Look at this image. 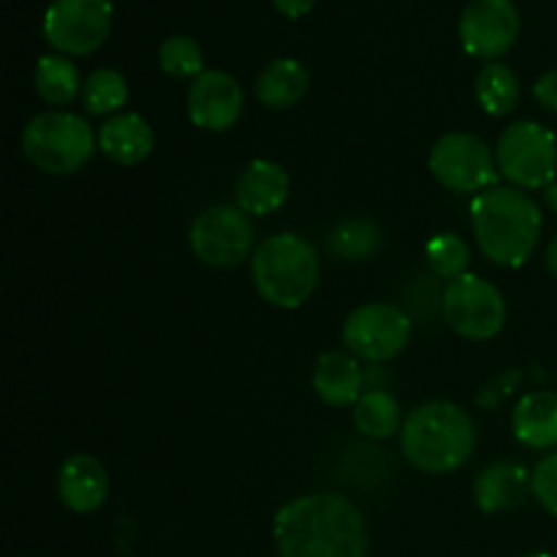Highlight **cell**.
I'll return each instance as SVG.
<instances>
[{
  "label": "cell",
  "instance_id": "1",
  "mask_svg": "<svg viewBox=\"0 0 557 557\" xmlns=\"http://www.w3.org/2000/svg\"><path fill=\"white\" fill-rule=\"evenodd\" d=\"M281 557H364L368 525L351 498L310 493L283 506L272 522Z\"/></svg>",
  "mask_w": 557,
  "mask_h": 557
},
{
  "label": "cell",
  "instance_id": "2",
  "mask_svg": "<svg viewBox=\"0 0 557 557\" xmlns=\"http://www.w3.org/2000/svg\"><path fill=\"white\" fill-rule=\"evenodd\" d=\"M476 424L471 413L449 400H430L413 408L400 428V451L417 471L451 473L476 451Z\"/></svg>",
  "mask_w": 557,
  "mask_h": 557
},
{
  "label": "cell",
  "instance_id": "3",
  "mask_svg": "<svg viewBox=\"0 0 557 557\" xmlns=\"http://www.w3.org/2000/svg\"><path fill=\"white\" fill-rule=\"evenodd\" d=\"M542 223V207L520 188H487L471 205L479 250L498 267L525 264L539 248Z\"/></svg>",
  "mask_w": 557,
  "mask_h": 557
},
{
  "label": "cell",
  "instance_id": "4",
  "mask_svg": "<svg viewBox=\"0 0 557 557\" xmlns=\"http://www.w3.org/2000/svg\"><path fill=\"white\" fill-rule=\"evenodd\" d=\"M250 277L264 302L294 310L308 302L319 286V250L299 234H272L250 256Z\"/></svg>",
  "mask_w": 557,
  "mask_h": 557
},
{
  "label": "cell",
  "instance_id": "5",
  "mask_svg": "<svg viewBox=\"0 0 557 557\" xmlns=\"http://www.w3.org/2000/svg\"><path fill=\"white\" fill-rule=\"evenodd\" d=\"M22 152L47 174H74L96 152L90 123L74 112H41L22 131Z\"/></svg>",
  "mask_w": 557,
  "mask_h": 557
},
{
  "label": "cell",
  "instance_id": "6",
  "mask_svg": "<svg viewBox=\"0 0 557 557\" xmlns=\"http://www.w3.org/2000/svg\"><path fill=\"white\" fill-rule=\"evenodd\" d=\"M498 172L520 190H544L555 183L557 139L536 120H517L498 136Z\"/></svg>",
  "mask_w": 557,
  "mask_h": 557
},
{
  "label": "cell",
  "instance_id": "7",
  "mask_svg": "<svg viewBox=\"0 0 557 557\" xmlns=\"http://www.w3.org/2000/svg\"><path fill=\"white\" fill-rule=\"evenodd\" d=\"M411 315L392 302L359 305L343 324V346L368 364H384L395 359L411 343Z\"/></svg>",
  "mask_w": 557,
  "mask_h": 557
},
{
  "label": "cell",
  "instance_id": "8",
  "mask_svg": "<svg viewBox=\"0 0 557 557\" xmlns=\"http://www.w3.org/2000/svg\"><path fill=\"white\" fill-rule=\"evenodd\" d=\"M253 223L234 205L207 207L190 223L188 234L196 259L207 267H218V270L243 264L253 253Z\"/></svg>",
  "mask_w": 557,
  "mask_h": 557
},
{
  "label": "cell",
  "instance_id": "9",
  "mask_svg": "<svg viewBox=\"0 0 557 557\" xmlns=\"http://www.w3.org/2000/svg\"><path fill=\"white\" fill-rule=\"evenodd\" d=\"M430 172L455 194H482L498 180V161L479 136L444 134L430 150Z\"/></svg>",
  "mask_w": 557,
  "mask_h": 557
},
{
  "label": "cell",
  "instance_id": "10",
  "mask_svg": "<svg viewBox=\"0 0 557 557\" xmlns=\"http://www.w3.org/2000/svg\"><path fill=\"white\" fill-rule=\"evenodd\" d=\"M444 319L466 341H493L506 324V302L498 286L479 275L446 283Z\"/></svg>",
  "mask_w": 557,
  "mask_h": 557
},
{
  "label": "cell",
  "instance_id": "11",
  "mask_svg": "<svg viewBox=\"0 0 557 557\" xmlns=\"http://www.w3.org/2000/svg\"><path fill=\"white\" fill-rule=\"evenodd\" d=\"M112 30L109 0H52L44 14V38L63 54H90Z\"/></svg>",
  "mask_w": 557,
  "mask_h": 557
},
{
  "label": "cell",
  "instance_id": "12",
  "mask_svg": "<svg viewBox=\"0 0 557 557\" xmlns=\"http://www.w3.org/2000/svg\"><path fill=\"white\" fill-rule=\"evenodd\" d=\"M520 11L511 0H471L460 16L462 49L495 63L520 38Z\"/></svg>",
  "mask_w": 557,
  "mask_h": 557
},
{
  "label": "cell",
  "instance_id": "13",
  "mask_svg": "<svg viewBox=\"0 0 557 557\" xmlns=\"http://www.w3.org/2000/svg\"><path fill=\"white\" fill-rule=\"evenodd\" d=\"M188 120L201 131H228L243 114L245 96L226 71H205L188 87Z\"/></svg>",
  "mask_w": 557,
  "mask_h": 557
},
{
  "label": "cell",
  "instance_id": "14",
  "mask_svg": "<svg viewBox=\"0 0 557 557\" xmlns=\"http://www.w3.org/2000/svg\"><path fill=\"white\" fill-rule=\"evenodd\" d=\"M288 190H292V180H288L286 169L281 163L259 158L243 169L234 196H237V207L245 215L264 218L286 205Z\"/></svg>",
  "mask_w": 557,
  "mask_h": 557
},
{
  "label": "cell",
  "instance_id": "15",
  "mask_svg": "<svg viewBox=\"0 0 557 557\" xmlns=\"http://www.w3.org/2000/svg\"><path fill=\"white\" fill-rule=\"evenodd\" d=\"M58 495L74 515H92L109 495V476L92 455H71L58 471Z\"/></svg>",
  "mask_w": 557,
  "mask_h": 557
},
{
  "label": "cell",
  "instance_id": "16",
  "mask_svg": "<svg viewBox=\"0 0 557 557\" xmlns=\"http://www.w3.org/2000/svg\"><path fill=\"white\" fill-rule=\"evenodd\" d=\"M528 493H533L531 473L515 460L490 462L473 482V500L484 515L517 509L528 498Z\"/></svg>",
  "mask_w": 557,
  "mask_h": 557
},
{
  "label": "cell",
  "instance_id": "17",
  "mask_svg": "<svg viewBox=\"0 0 557 557\" xmlns=\"http://www.w3.org/2000/svg\"><path fill=\"white\" fill-rule=\"evenodd\" d=\"M313 389L326 406H351L368 389L364 368L359 359L348 351H326L321 354L313 368Z\"/></svg>",
  "mask_w": 557,
  "mask_h": 557
},
{
  "label": "cell",
  "instance_id": "18",
  "mask_svg": "<svg viewBox=\"0 0 557 557\" xmlns=\"http://www.w3.org/2000/svg\"><path fill=\"white\" fill-rule=\"evenodd\" d=\"M98 147L120 166H136L152 156L156 134L141 114L120 112L98 128Z\"/></svg>",
  "mask_w": 557,
  "mask_h": 557
},
{
  "label": "cell",
  "instance_id": "19",
  "mask_svg": "<svg viewBox=\"0 0 557 557\" xmlns=\"http://www.w3.org/2000/svg\"><path fill=\"white\" fill-rule=\"evenodd\" d=\"M511 430L520 444L531 449H555L557 446V395L539 389L520 397L511 413Z\"/></svg>",
  "mask_w": 557,
  "mask_h": 557
},
{
  "label": "cell",
  "instance_id": "20",
  "mask_svg": "<svg viewBox=\"0 0 557 557\" xmlns=\"http://www.w3.org/2000/svg\"><path fill=\"white\" fill-rule=\"evenodd\" d=\"M308 92V71L299 60L277 58L256 79V98L267 109H288Z\"/></svg>",
  "mask_w": 557,
  "mask_h": 557
},
{
  "label": "cell",
  "instance_id": "21",
  "mask_svg": "<svg viewBox=\"0 0 557 557\" xmlns=\"http://www.w3.org/2000/svg\"><path fill=\"white\" fill-rule=\"evenodd\" d=\"M354 428L370 441H384L400 433V403L386 389H364V395L354 403Z\"/></svg>",
  "mask_w": 557,
  "mask_h": 557
},
{
  "label": "cell",
  "instance_id": "22",
  "mask_svg": "<svg viewBox=\"0 0 557 557\" xmlns=\"http://www.w3.org/2000/svg\"><path fill=\"white\" fill-rule=\"evenodd\" d=\"M33 85H36L38 98L52 107H65L79 96L85 82H82L79 69L65 54H44L36 65Z\"/></svg>",
  "mask_w": 557,
  "mask_h": 557
},
{
  "label": "cell",
  "instance_id": "23",
  "mask_svg": "<svg viewBox=\"0 0 557 557\" xmlns=\"http://www.w3.org/2000/svg\"><path fill=\"white\" fill-rule=\"evenodd\" d=\"M381 228L370 218H346L326 237V250L335 261H368L381 248Z\"/></svg>",
  "mask_w": 557,
  "mask_h": 557
},
{
  "label": "cell",
  "instance_id": "24",
  "mask_svg": "<svg viewBox=\"0 0 557 557\" xmlns=\"http://www.w3.org/2000/svg\"><path fill=\"white\" fill-rule=\"evenodd\" d=\"M476 98L493 117H506L520 101V79L506 63H487L476 76Z\"/></svg>",
  "mask_w": 557,
  "mask_h": 557
},
{
  "label": "cell",
  "instance_id": "25",
  "mask_svg": "<svg viewBox=\"0 0 557 557\" xmlns=\"http://www.w3.org/2000/svg\"><path fill=\"white\" fill-rule=\"evenodd\" d=\"M82 103H85L87 114H96V117L112 114L114 117V112L128 103V82L114 69L92 71L82 85Z\"/></svg>",
  "mask_w": 557,
  "mask_h": 557
},
{
  "label": "cell",
  "instance_id": "26",
  "mask_svg": "<svg viewBox=\"0 0 557 557\" xmlns=\"http://www.w3.org/2000/svg\"><path fill=\"white\" fill-rule=\"evenodd\" d=\"M158 63L172 79H190L205 74V52L190 36H169L158 49Z\"/></svg>",
  "mask_w": 557,
  "mask_h": 557
},
{
  "label": "cell",
  "instance_id": "27",
  "mask_svg": "<svg viewBox=\"0 0 557 557\" xmlns=\"http://www.w3.org/2000/svg\"><path fill=\"white\" fill-rule=\"evenodd\" d=\"M428 261L430 272L441 281H457V277L468 275V264H471V250H468L466 239L457 234L444 232L435 234L428 243Z\"/></svg>",
  "mask_w": 557,
  "mask_h": 557
},
{
  "label": "cell",
  "instance_id": "28",
  "mask_svg": "<svg viewBox=\"0 0 557 557\" xmlns=\"http://www.w3.org/2000/svg\"><path fill=\"white\" fill-rule=\"evenodd\" d=\"M444 292L446 286L441 288V277H435L433 272L413 277L403 292V310L411 315L413 324H430L438 319V313L444 315Z\"/></svg>",
  "mask_w": 557,
  "mask_h": 557
},
{
  "label": "cell",
  "instance_id": "29",
  "mask_svg": "<svg viewBox=\"0 0 557 557\" xmlns=\"http://www.w3.org/2000/svg\"><path fill=\"white\" fill-rule=\"evenodd\" d=\"M531 487L533 498H536L549 515L557 517V451L536 462V468H533L531 473Z\"/></svg>",
  "mask_w": 557,
  "mask_h": 557
},
{
  "label": "cell",
  "instance_id": "30",
  "mask_svg": "<svg viewBox=\"0 0 557 557\" xmlns=\"http://www.w3.org/2000/svg\"><path fill=\"white\" fill-rule=\"evenodd\" d=\"M522 381L520 370H506V373L495 375L487 386L476 395V406L484 408V411H495L511 392L517 389V384Z\"/></svg>",
  "mask_w": 557,
  "mask_h": 557
},
{
  "label": "cell",
  "instance_id": "31",
  "mask_svg": "<svg viewBox=\"0 0 557 557\" xmlns=\"http://www.w3.org/2000/svg\"><path fill=\"white\" fill-rule=\"evenodd\" d=\"M533 96H536V101L542 103V107L557 112V69L539 76L536 85H533Z\"/></svg>",
  "mask_w": 557,
  "mask_h": 557
},
{
  "label": "cell",
  "instance_id": "32",
  "mask_svg": "<svg viewBox=\"0 0 557 557\" xmlns=\"http://www.w3.org/2000/svg\"><path fill=\"white\" fill-rule=\"evenodd\" d=\"M272 3H275V9L281 11L283 16H288V20H299V16H305L310 9H313L315 0H272Z\"/></svg>",
  "mask_w": 557,
  "mask_h": 557
},
{
  "label": "cell",
  "instance_id": "33",
  "mask_svg": "<svg viewBox=\"0 0 557 557\" xmlns=\"http://www.w3.org/2000/svg\"><path fill=\"white\" fill-rule=\"evenodd\" d=\"M544 205H547V210H553L557 215V180L544 188Z\"/></svg>",
  "mask_w": 557,
  "mask_h": 557
},
{
  "label": "cell",
  "instance_id": "34",
  "mask_svg": "<svg viewBox=\"0 0 557 557\" xmlns=\"http://www.w3.org/2000/svg\"><path fill=\"white\" fill-rule=\"evenodd\" d=\"M547 267H549V272L557 277V234L553 237V243L547 245Z\"/></svg>",
  "mask_w": 557,
  "mask_h": 557
},
{
  "label": "cell",
  "instance_id": "35",
  "mask_svg": "<svg viewBox=\"0 0 557 557\" xmlns=\"http://www.w3.org/2000/svg\"><path fill=\"white\" fill-rule=\"evenodd\" d=\"M525 557H553V555H547V553H531V555H525Z\"/></svg>",
  "mask_w": 557,
  "mask_h": 557
}]
</instances>
